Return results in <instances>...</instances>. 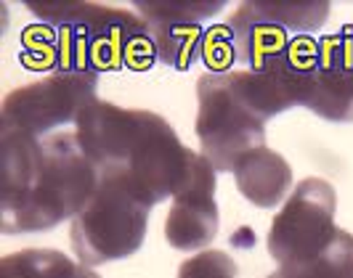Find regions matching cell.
Returning <instances> with one entry per match:
<instances>
[{
  "label": "cell",
  "instance_id": "6da1fadb",
  "mask_svg": "<svg viewBox=\"0 0 353 278\" xmlns=\"http://www.w3.org/2000/svg\"><path fill=\"white\" fill-rule=\"evenodd\" d=\"M3 140V233H40L74 220L101 183L99 167L83 151L77 133H30L0 127Z\"/></svg>",
  "mask_w": 353,
  "mask_h": 278
},
{
  "label": "cell",
  "instance_id": "7a4b0ae2",
  "mask_svg": "<svg viewBox=\"0 0 353 278\" xmlns=\"http://www.w3.org/2000/svg\"><path fill=\"white\" fill-rule=\"evenodd\" d=\"M74 133L101 178L120 183L146 209L181 191L196 157L165 117L109 101H93L77 117Z\"/></svg>",
  "mask_w": 353,
  "mask_h": 278
},
{
  "label": "cell",
  "instance_id": "3957f363",
  "mask_svg": "<svg viewBox=\"0 0 353 278\" xmlns=\"http://www.w3.org/2000/svg\"><path fill=\"white\" fill-rule=\"evenodd\" d=\"M27 8L56 27L61 45L56 70L99 74L123 67L149 70L154 64L157 45L149 24L128 11L83 0H30Z\"/></svg>",
  "mask_w": 353,
  "mask_h": 278
},
{
  "label": "cell",
  "instance_id": "277c9868",
  "mask_svg": "<svg viewBox=\"0 0 353 278\" xmlns=\"http://www.w3.org/2000/svg\"><path fill=\"white\" fill-rule=\"evenodd\" d=\"M149 212L120 183L101 178L93 199L70 226V242L80 265L96 268L136 255L146 239Z\"/></svg>",
  "mask_w": 353,
  "mask_h": 278
},
{
  "label": "cell",
  "instance_id": "5b68a950",
  "mask_svg": "<svg viewBox=\"0 0 353 278\" xmlns=\"http://www.w3.org/2000/svg\"><path fill=\"white\" fill-rule=\"evenodd\" d=\"M196 138L215 173H234L248 151L263 146L265 122L258 120L229 87L226 72H208L196 83Z\"/></svg>",
  "mask_w": 353,
  "mask_h": 278
},
{
  "label": "cell",
  "instance_id": "8992f818",
  "mask_svg": "<svg viewBox=\"0 0 353 278\" xmlns=\"http://www.w3.org/2000/svg\"><path fill=\"white\" fill-rule=\"evenodd\" d=\"M330 19L324 0H248L229 17V27L239 61L258 70L265 58L290 48L298 37L321 30Z\"/></svg>",
  "mask_w": 353,
  "mask_h": 278
},
{
  "label": "cell",
  "instance_id": "52a82bcc",
  "mask_svg": "<svg viewBox=\"0 0 353 278\" xmlns=\"http://www.w3.org/2000/svg\"><path fill=\"white\" fill-rule=\"evenodd\" d=\"M96 85V72L53 70L48 77L17 87L6 96L0 109V127L21 130L40 138L56 127L77 122L93 101H99Z\"/></svg>",
  "mask_w": 353,
  "mask_h": 278
},
{
  "label": "cell",
  "instance_id": "ba28073f",
  "mask_svg": "<svg viewBox=\"0 0 353 278\" xmlns=\"http://www.w3.org/2000/svg\"><path fill=\"white\" fill-rule=\"evenodd\" d=\"M337 193L324 178H305L287 196L282 209L271 220L268 255L279 265L303 262L321 255L337 233Z\"/></svg>",
  "mask_w": 353,
  "mask_h": 278
},
{
  "label": "cell",
  "instance_id": "9c48e42d",
  "mask_svg": "<svg viewBox=\"0 0 353 278\" xmlns=\"http://www.w3.org/2000/svg\"><path fill=\"white\" fill-rule=\"evenodd\" d=\"M215 175L218 173L212 170L210 162L196 154L192 173L181 186V191L173 196V207L165 217V239L173 249H205L218 236Z\"/></svg>",
  "mask_w": 353,
  "mask_h": 278
},
{
  "label": "cell",
  "instance_id": "30bf717a",
  "mask_svg": "<svg viewBox=\"0 0 353 278\" xmlns=\"http://www.w3.org/2000/svg\"><path fill=\"white\" fill-rule=\"evenodd\" d=\"M301 106L327 122H353V72L340 67L319 48L316 61L303 83Z\"/></svg>",
  "mask_w": 353,
  "mask_h": 278
},
{
  "label": "cell",
  "instance_id": "8fae6325",
  "mask_svg": "<svg viewBox=\"0 0 353 278\" xmlns=\"http://www.w3.org/2000/svg\"><path fill=\"white\" fill-rule=\"evenodd\" d=\"M234 180L250 204L268 209L284 202L292 186V167L287 164L282 154L271 151L268 146H258L236 162Z\"/></svg>",
  "mask_w": 353,
  "mask_h": 278
},
{
  "label": "cell",
  "instance_id": "7c38bea8",
  "mask_svg": "<svg viewBox=\"0 0 353 278\" xmlns=\"http://www.w3.org/2000/svg\"><path fill=\"white\" fill-rule=\"evenodd\" d=\"M268 278H353V236L337 228L332 244L311 260L279 265Z\"/></svg>",
  "mask_w": 353,
  "mask_h": 278
},
{
  "label": "cell",
  "instance_id": "4fadbf2b",
  "mask_svg": "<svg viewBox=\"0 0 353 278\" xmlns=\"http://www.w3.org/2000/svg\"><path fill=\"white\" fill-rule=\"evenodd\" d=\"M223 8L221 0H139L136 11H141L149 27H176V24H199Z\"/></svg>",
  "mask_w": 353,
  "mask_h": 278
},
{
  "label": "cell",
  "instance_id": "5bb4252c",
  "mask_svg": "<svg viewBox=\"0 0 353 278\" xmlns=\"http://www.w3.org/2000/svg\"><path fill=\"white\" fill-rule=\"evenodd\" d=\"M149 30H152V40L157 45V56L176 70H189L196 61V56H202L205 32L199 30V24L149 27Z\"/></svg>",
  "mask_w": 353,
  "mask_h": 278
},
{
  "label": "cell",
  "instance_id": "9a60e30c",
  "mask_svg": "<svg viewBox=\"0 0 353 278\" xmlns=\"http://www.w3.org/2000/svg\"><path fill=\"white\" fill-rule=\"evenodd\" d=\"M239 268L226 252L218 249H205L194 257L181 262L178 278H236Z\"/></svg>",
  "mask_w": 353,
  "mask_h": 278
},
{
  "label": "cell",
  "instance_id": "2e32d148",
  "mask_svg": "<svg viewBox=\"0 0 353 278\" xmlns=\"http://www.w3.org/2000/svg\"><path fill=\"white\" fill-rule=\"evenodd\" d=\"M236 45L229 35V27H212L205 32L202 43V61L210 67V72H231V64L236 61Z\"/></svg>",
  "mask_w": 353,
  "mask_h": 278
},
{
  "label": "cell",
  "instance_id": "e0dca14e",
  "mask_svg": "<svg viewBox=\"0 0 353 278\" xmlns=\"http://www.w3.org/2000/svg\"><path fill=\"white\" fill-rule=\"evenodd\" d=\"M319 48H321V53H327L332 61H337L340 67L353 72V24L343 27L332 37H321L319 40Z\"/></svg>",
  "mask_w": 353,
  "mask_h": 278
},
{
  "label": "cell",
  "instance_id": "ac0fdd59",
  "mask_svg": "<svg viewBox=\"0 0 353 278\" xmlns=\"http://www.w3.org/2000/svg\"><path fill=\"white\" fill-rule=\"evenodd\" d=\"M67 278H101V276H99V273H93V270L85 268V265H77Z\"/></svg>",
  "mask_w": 353,
  "mask_h": 278
},
{
  "label": "cell",
  "instance_id": "d6986e66",
  "mask_svg": "<svg viewBox=\"0 0 353 278\" xmlns=\"http://www.w3.org/2000/svg\"><path fill=\"white\" fill-rule=\"evenodd\" d=\"M0 278H19L17 273H11V270H6V268H0Z\"/></svg>",
  "mask_w": 353,
  "mask_h": 278
}]
</instances>
